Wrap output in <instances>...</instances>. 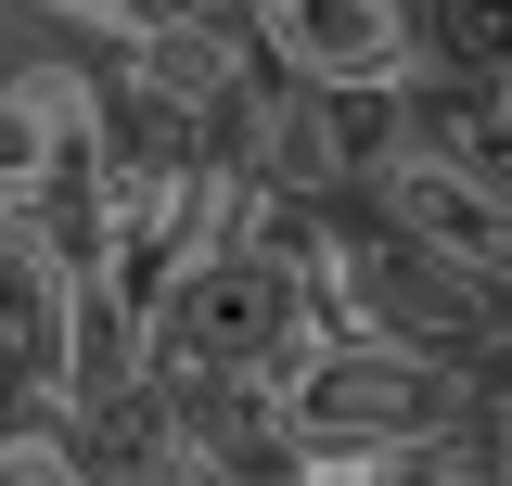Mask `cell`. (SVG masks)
Instances as JSON below:
<instances>
[{"label":"cell","instance_id":"6da1fadb","mask_svg":"<svg viewBox=\"0 0 512 486\" xmlns=\"http://www.w3.org/2000/svg\"><path fill=\"white\" fill-rule=\"evenodd\" d=\"M295 448H448L461 435V359L410 346H308L282 371Z\"/></svg>","mask_w":512,"mask_h":486},{"label":"cell","instance_id":"7a4b0ae2","mask_svg":"<svg viewBox=\"0 0 512 486\" xmlns=\"http://www.w3.org/2000/svg\"><path fill=\"white\" fill-rule=\"evenodd\" d=\"M359 205H372L410 256H436V269H461L487 307H512V180L500 167L436 154V141H384L372 167H359Z\"/></svg>","mask_w":512,"mask_h":486},{"label":"cell","instance_id":"3957f363","mask_svg":"<svg viewBox=\"0 0 512 486\" xmlns=\"http://www.w3.org/2000/svg\"><path fill=\"white\" fill-rule=\"evenodd\" d=\"M116 77L141 90V103H167L180 128H205V141H218V128L244 116V90L269 77V52H256V26L231 13V0H192V13H167V26H154V39H128Z\"/></svg>","mask_w":512,"mask_h":486},{"label":"cell","instance_id":"277c9868","mask_svg":"<svg viewBox=\"0 0 512 486\" xmlns=\"http://www.w3.org/2000/svg\"><path fill=\"white\" fill-rule=\"evenodd\" d=\"M461 461H474L487 486H512V333L461 371Z\"/></svg>","mask_w":512,"mask_h":486},{"label":"cell","instance_id":"5b68a950","mask_svg":"<svg viewBox=\"0 0 512 486\" xmlns=\"http://www.w3.org/2000/svg\"><path fill=\"white\" fill-rule=\"evenodd\" d=\"M436 474V448H295L282 486H423Z\"/></svg>","mask_w":512,"mask_h":486}]
</instances>
